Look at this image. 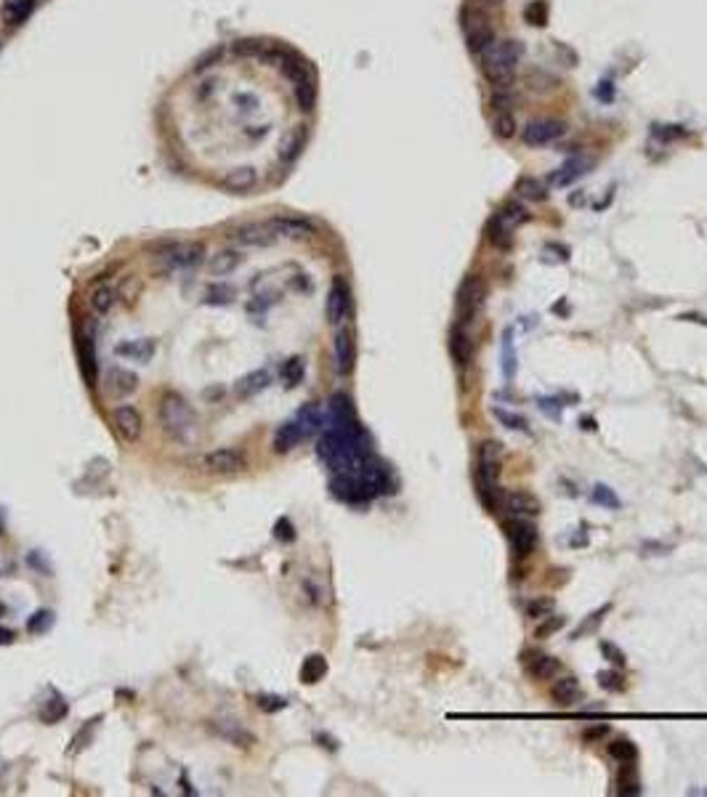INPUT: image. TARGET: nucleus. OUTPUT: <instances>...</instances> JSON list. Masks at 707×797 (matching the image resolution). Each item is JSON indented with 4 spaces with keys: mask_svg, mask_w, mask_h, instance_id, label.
Wrapping results in <instances>:
<instances>
[{
    "mask_svg": "<svg viewBox=\"0 0 707 797\" xmlns=\"http://www.w3.org/2000/svg\"><path fill=\"white\" fill-rule=\"evenodd\" d=\"M160 423L178 444H194L200 438V417L178 394H165L160 401Z\"/></svg>",
    "mask_w": 707,
    "mask_h": 797,
    "instance_id": "nucleus-1",
    "label": "nucleus"
},
{
    "mask_svg": "<svg viewBox=\"0 0 707 797\" xmlns=\"http://www.w3.org/2000/svg\"><path fill=\"white\" fill-rule=\"evenodd\" d=\"M524 45L519 40H494L487 51L481 53L484 75L492 80L494 88H508V82L516 75Z\"/></svg>",
    "mask_w": 707,
    "mask_h": 797,
    "instance_id": "nucleus-2",
    "label": "nucleus"
},
{
    "mask_svg": "<svg viewBox=\"0 0 707 797\" xmlns=\"http://www.w3.org/2000/svg\"><path fill=\"white\" fill-rule=\"evenodd\" d=\"M487 298V287L484 279L471 274L463 279V285L457 287V298H455V311H457V324H471L473 319L479 317L481 306Z\"/></svg>",
    "mask_w": 707,
    "mask_h": 797,
    "instance_id": "nucleus-3",
    "label": "nucleus"
},
{
    "mask_svg": "<svg viewBox=\"0 0 707 797\" xmlns=\"http://www.w3.org/2000/svg\"><path fill=\"white\" fill-rule=\"evenodd\" d=\"M202 468L208 473H215V476H231V473H240L248 468V457L237 447H221V450L208 452L202 457Z\"/></svg>",
    "mask_w": 707,
    "mask_h": 797,
    "instance_id": "nucleus-4",
    "label": "nucleus"
},
{
    "mask_svg": "<svg viewBox=\"0 0 707 797\" xmlns=\"http://www.w3.org/2000/svg\"><path fill=\"white\" fill-rule=\"evenodd\" d=\"M333 351H335V370H338V375H351V372H354V364H357V332H354V324H351V322L338 324Z\"/></svg>",
    "mask_w": 707,
    "mask_h": 797,
    "instance_id": "nucleus-5",
    "label": "nucleus"
},
{
    "mask_svg": "<svg viewBox=\"0 0 707 797\" xmlns=\"http://www.w3.org/2000/svg\"><path fill=\"white\" fill-rule=\"evenodd\" d=\"M564 136V122L553 117H540V120H529L521 131V138L527 146H545L550 141H556Z\"/></svg>",
    "mask_w": 707,
    "mask_h": 797,
    "instance_id": "nucleus-6",
    "label": "nucleus"
},
{
    "mask_svg": "<svg viewBox=\"0 0 707 797\" xmlns=\"http://www.w3.org/2000/svg\"><path fill=\"white\" fill-rule=\"evenodd\" d=\"M503 529H506L508 543H510L516 556L524 558L534 550V545H537V526H534L532 521H527V518H513V521H508Z\"/></svg>",
    "mask_w": 707,
    "mask_h": 797,
    "instance_id": "nucleus-7",
    "label": "nucleus"
},
{
    "mask_svg": "<svg viewBox=\"0 0 707 797\" xmlns=\"http://www.w3.org/2000/svg\"><path fill=\"white\" fill-rule=\"evenodd\" d=\"M112 425H115L117 436H120L122 441H128V444L138 441L141 433H144L141 412L136 410V407H131V404H120L117 410L112 412Z\"/></svg>",
    "mask_w": 707,
    "mask_h": 797,
    "instance_id": "nucleus-8",
    "label": "nucleus"
},
{
    "mask_svg": "<svg viewBox=\"0 0 707 797\" xmlns=\"http://www.w3.org/2000/svg\"><path fill=\"white\" fill-rule=\"evenodd\" d=\"M202 245L192 242V245H173L171 250H165L160 255L162 271H176V268H194L202 261Z\"/></svg>",
    "mask_w": 707,
    "mask_h": 797,
    "instance_id": "nucleus-9",
    "label": "nucleus"
},
{
    "mask_svg": "<svg viewBox=\"0 0 707 797\" xmlns=\"http://www.w3.org/2000/svg\"><path fill=\"white\" fill-rule=\"evenodd\" d=\"M351 317V292H348V285L343 279L338 277L333 282V287L327 292V319L330 324H343Z\"/></svg>",
    "mask_w": 707,
    "mask_h": 797,
    "instance_id": "nucleus-10",
    "label": "nucleus"
},
{
    "mask_svg": "<svg viewBox=\"0 0 707 797\" xmlns=\"http://www.w3.org/2000/svg\"><path fill=\"white\" fill-rule=\"evenodd\" d=\"M521 664H524V673L532 677V680H548V677H556L561 670V662L550 654H540V651H524L521 654Z\"/></svg>",
    "mask_w": 707,
    "mask_h": 797,
    "instance_id": "nucleus-11",
    "label": "nucleus"
},
{
    "mask_svg": "<svg viewBox=\"0 0 707 797\" xmlns=\"http://www.w3.org/2000/svg\"><path fill=\"white\" fill-rule=\"evenodd\" d=\"M516 229H519L516 221H513V218L500 208V210L490 218V224H487V239H490V245L497 247V250H508V247L513 245V234H516Z\"/></svg>",
    "mask_w": 707,
    "mask_h": 797,
    "instance_id": "nucleus-12",
    "label": "nucleus"
},
{
    "mask_svg": "<svg viewBox=\"0 0 707 797\" xmlns=\"http://www.w3.org/2000/svg\"><path fill=\"white\" fill-rule=\"evenodd\" d=\"M308 436H311V431L303 425V420H301L298 415H293L287 423H282L280 428H277V433H274V450L280 452V454H285V452L295 450L301 441H306Z\"/></svg>",
    "mask_w": 707,
    "mask_h": 797,
    "instance_id": "nucleus-13",
    "label": "nucleus"
},
{
    "mask_svg": "<svg viewBox=\"0 0 707 797\" xmlns=\"http://www.w3.org/2000/svg\"><path fill=\"white\" fill-rule=\"evenodd\" d=\"M466 35H468V48L473 53H484L494 43V32L487 16L481 11H473V16L466 22Z\"/></svg>",
    "mask_w": 707,
    "mask_h": 797,
    "instance_id": "nucleus-14",
    "label": "nucleus"
},
{
    "mask_svg": "<svg viewBox=\"0 0 707 797\" xmlns=\"http://www.w3.org/2000/svg\"><path fill=\"white\" fill-rule=\"evenodd\" d=\"M593 165H596V159L590 157V155H574V157L566 159L559 171L550 175V184L553 186L574 184L577 178H583V175H587V173L593 171Z\"/></svg>",
    "mask_w": 707,
    "mask_h": 797,
    "instance_id": "nucleus-15",
    "label": "nucleus"
},
{
    "mask_svg": "<svg viewBox=\"0 0 707 797\" xmlns=\"http://www.w3.org/2000/svg\"><path fill=\"white\" fill-rule=\"evenodd\" d=\"M500 465H503V452H500V444H497V441H481L476 481H497V476H500Z\"/></svg>",
    "mask_w": 707,
    "mask_h": 797,
    "instance_id": "nucleus-16",
    "label": "nucleus"
},
{
    "mask_svg": "<svg viewBox=\"0 0 707 797\" xmlns=\"http://www.w3.org/2000/svg\"><path fill=\"white\" fill-rule=\"evenodd\" d=\"M231 242H237V245H242V247H269L271 242H274V231L269 229V224H245L240 226V229H234L231 234Z\"/></svg>",
    "mask_w": 707,
    "mask_h": 797,
    "instance_id": "nucleus-17",
    "label": "nucleus"
},
{
    "mask_svg": "<svg viewBox=\"0 0 707 797\" xmlns=\"http://www.w3.org/2000/svg\"><path fill=\"white\" fill-rule=\"evenodd\" d=\"M450 354H452V361L457 364V370H466L471 364L473 343H471V335L466 332V324H455L452 332H450Z\"/></svg>",
    "mask_w": 707,
    "mask_h": 797,
    "instance_id": "nucleus-18",
    "label": "nucleus"
},
{
    "mask_svg": "<svg viewBox=\"0 0 707 797\" xmlns=\"http://www.w3.org/2000/svg\"><path fill=\"white\" fill-rule=\"evenodd\" d=\"M503 505L513 518H529L540 513V500L529 491H510L503 497Z\"/></svg>",
    "mask_w": 707,
    "mask_h": 797,
    "instance_id": "nucleus-19",
    "label": "nucleus"
},
{
    "mask_svg": "<svg viewBox=\"0 0 707 797\" xmlns=\"http://www.w3.org/2000/svg\"><path fill=\"white\" fill-rule=\"evenodd\" d=\"M269 229L274 231V237H287V239H303L314 234V226L308 224V221H303V218H287V215L269 221Z\"/></svg>",
    "mask_w": 707,
    "mask_h": 797,
    "instance_id": "nucleus-20",
    "label": "nucleus"
},
{
    "mask_svg": "<svg viewBox=\"0 0 707 797\" xmlns=\"http://www.w3.org/2000/svg\"><path fill=\"white\" fill-rule=\"evenodd\" d=\"M269 383H271V372H269V370L248 372L245 378H240V380L234 383V396H237V398H250V396H255V394H261V391H264Z\"/></svg>",
    "mask_w": 707,
    "mask_h": 797,
    "instance_id": "nucleus-21",
    "label": "nucleus"
},
{
    "mask_svg": "<svg viewBox=\"0 0 707 797\" xmlns=\"http://www.w3.org/2000/svg\"><path fill=\"white\" fill-rule=\"evenodd\" d=\"M617 792L622 797H636L641 795V779L636 760L630 763H620V773H617Z\"/></svg>",
    "mask_w": 707,
    "mask_h": 797,
    "instance_id": "nucleus-22",
    "label": "nucleus"
},
{
    "mask_svg": "<svg viewBox=\"0 0 707 797\" xmlns=\"http://www.w3.org/2000/svg\"><path fill=\"white\" fill-rule=\"evenodd\" d=\"M580 683H577V677L566 675V677H559L553 686H550V696H553V702L559 704V707H569V704H574L577 699H580Z\"/></svg>",
    "mask_w": 707,
    "mask_h": 797,
    "instance_id": "nucleus-23",
    "label": "nucleus"
},
{
    "mask_svg": "<svg viewBox=\"0 0 707 797\" xmlns=\"http://www.w3.org/2000/svg\"><path fill=\"white\" fill-rule=\"evenodd\" d=\"M240 264H242L240 250H218L215 255H210L208 268H210V274H213V277H227V274H231L234 268H240Z\"/></svg>",
    "mask_w": 707,
    "mask_h": 797,
    "instance_id": "nucleus-24",
    "label": "nucleus"
},
{
    "mask_svg": "<svg viewBox=\"0 0 707 797\" xmlns=\"http://www.w3.org/2000/svg\"><path fill=\"white\" fill-rule=\"evenodd\" d=\"M80 370H83V375H85V383L94 388L96 380H99V364H96L94 340H91V335H83L80 338Z\"/></svg>",
    "mask_w": 707,
    "mask_h": 797,
    "instance_id": "nucleus-25",
    "label": "nucleus"
},
{
    "mask_svg": "<svg viewBox=\"0 0 707 797\" xmlns=\"http://www.w3.org/2000/svg\"><path fill=\"white\" fill-rule=\"evenodd\" d=\"M109 385H112V394L117 396H131L136 388H138V375L131 370H122V367H115L109 372Z\"/></svg>",
    "mask_w": 707,
    "mask_h": 797,
    "instance_id": "nucleus-26",
    "label": "nucleus"
},
{
    "mask_svg": "<svg viewBox=\"0 0 707 797\" xmlns=\"http://www.w3.org/2000/svg\"><path fill=\"white\" fill-rule=\"evenodd\" d=\"M324 675H327V659H324L322 654H308L306 659H303V664H301V680H303L306 686H314V683H320Z\"/></svg>",
    "mask_w": 707,
    "mask_h": 797,
    "instance_id": "nucleus-27",
    "label": "nucleus"
},
{
    "mask_svg": "<svg viewBox=\"0 0 707 797\" xmlns=\"http://www.w3.org/2000/svg\"><path fill=\"white\" fill-rule=\"evenodd\" d=\"M32 6H35V0H3V19H6V24H22L29 16V11H32Z\"/></svg>",
    "mask_w": 707,
    "mask_h": 797,
    "instance_id": "nucleus-28",
    "label": "nucleus"
},
{
    "mask_svg": "<svg viewBox=\"0 0 707 797\" xmlns=\"http://www.w3.org/2000/svg\"><path fill=\"white\" fill-rule=\"evenodd\" d=\"M115 298H117V292L112 290V285H99L91 292V308L104 317V314H109V308L115 306Z\"/></svg>",
    "mask_w": 707,
    "mask_h": 797,
    "instance_id": "nucleus-29",
    "label": "nucleus"
},
{
    "mask_svg": "<svg viewBox=\"0 0 707 797\" xmlns=\"http://www.w3.org/2000/svg\"><path fill=\"white\" fill-rule=\"evenodd\" d=\"M117 357H131V359H141V361H147L152 354H155V343L152 340H134V343H120L117 348Z\"/></svg>",
    "mask_w": 707,
    "mask_h": 797,
    "instance_id": "nucleus-30",
    "label": "nucleus"
},
{
    "mask_svg": "<svg viewBox=\"0 0 707 797\" xmlns=\"http://www.w3.org/2000/svg\"><path fill=\"white\" fill-rule=\"evenodd\" d=\"M227 186L231 192H248L255 186V171L253 168H237L227 175Z\"/></svg>",
    "mask_w": 707,
    "mask_h": 797,
    "instance_id": "nucleus-31",
    "label": "nucleus"
},
{
    "mask_svg": "<svg viewBox=\"0 0 707 797\" xmlns=\"http://www.w3.org/2000/svg\"><path fill=\"white\" fill-rule=\"evenodd\" d=\"M609 755H612L617 763H630V760L638 757V749H636V744L630 742V739H614V742L609 744Z\"/></svg>",
    "mask_w": 707,
    "mask_h": 797,
    "instance_id": "nucleus-32",
    "label": "nucleus"
},
{
    "mask_svg": "<svg viewBox=\"0 0 707 797\" xmlns=\"http://www.w3.org/2000/svg\"><path fill=\"white\" fill-rule=\"evenodd\" d=\"M234 301V287H229V285H210L208 290H205V303L210 306H227Z\"/></svg>",
    "mask_w": 707,
    "mask_h": 797,
    "instance_id": "nucleus-33",
    "label": "nucleus"
},
{
    "mask_svg": "<svg viewBox=\"0 0 707 797\" xmlns=\"http://www.w3.org/2000/svg\"><path fill=\"white\" fill-rule=\"evenodd\" d=\"M282 380H285V385L287 388H293V385H298L301 380H303V359H287L285 361V367H282Z\"/></svg>",
    "mask_w": 707,
    "mask_h": 797,
    "instance_id": "nucleus-34",
    "label": "nucleus"
},
{
    "mask_svg": "<svg viewBox=\"0 0 707 797\" xmlns=\"http://www.w3.org/2000/svg\"><path fill=\"white\" fill-rule=\"evenodd\" d=\"M117 295H120L122 303L134 306L136 301H138V295H141V279L134 277V274H131V277H125L120 282V292H117Z\"/></svg>",
    "mask_w": 707,
    "mask_h": 797,
    "instance_id": "nucleus-35",
    "label": "nucleus"
},
{
    "mask_svg": "<svg viewBox=\"0 0 707 797\" xmlns=\"http://www.w3.org/2000/svg\"><path fill=\"white\" fill-rule=\"evenodd\" d=\"M215 731H218L221 736L231 739L234 744H240V747H250V744L255 742L253 736H250L248 731H242L240 726H224V723H215Z\"/></svg>",
    "mask_w": 707,
    "mask_h": 797,
    "instance_id": "nucleus-36",
    "label": "nucleus"
},
{
    "mask_svg": "<svg viewBox=\"0 0 707 797\" xmlns=\"http://www.w3.org/2000/svg\"><path fill=\"white\" fill-rule=\"evenodd\" d=\"M564 627V617H556V614H548L543 619H537V627H534V638H550L553 633H559Z\"/></svg>",
    "mask_w": 707,
    "mask_h": 797,
    "instance_id": "nucleus-37",
    "label": "nucleus"
},
{
    "mask_svg": "<svg viewBox=\"0 0 707 797\" xmlns=\"http://www.w3.org/2000/svg\"><path fill=\"white\" fill-rule=\"evenodd\" d=\"M301 146H303V133H290V136L285 138V144H282L280 157L285 159V162H293V159L301 155Z\"/></svg>",
    "mask_w": 707,
    "mask_h": 797,
    "instance_id": "nucleus-38",
    "label": "nucleus"
},
{
    "mask_svg": "<svg viewBox=\"0 0 707 797\" xmlns=\"http://www.w3.org/2000/svg\"><path fill=\"white\" fill-rule=\"evenodd\" d=\"M494 131L500 138H510L516 133V122L510 117V109H497V117H494Z\"/></svg>",
    "mask_w": 707,
    "mask_h": 797,
    "instance_id": "nucleus-39",
    "label": "nucleus"
},
{
    "mask_svg": "<svg viewBox=\"0 0 707 797\" xmlns=\"http://www.w3.org/2000/svg\"><path fill=\"white\" fill-rule=\"evenodd\" d=\"M510 335H513V330H506V335H503V372H506V380H510V378H513V370H516V357H513Z\"/></svg>",
    "mask_w": 707,
    "mask_h": 797,
    "instance_id": "nucleus-40",
    "label": "nucleus"
},
{
    "mask_svg": "<svg viewBox=\"0 0 707 797\" xmlns=\"http://www.w3.org/2000/svg\"><path fill=\"white\" fill-rule=\"evenodd\" d=\"M593 503L604 505V508H609V510H617V508H620V497H617L614 489H609V487L596 484V487H593Z\"/></svg>",
    "mask_w": 707,
    "mask_h": 797,
    "instance_id": "nucleus-41",
    "label": "nucleus"
},
{
    "mask_svg": "<svg viewBox=\"0 0 707 797\" xmlns=\"http://www.w3.org/2000/svg\"><path fill=\"white\" fill-rule=\"evenodd\" d=\"M548 614H553V601H550V598H534V601L527 603V617L543 619Z\"/></svg>",
    "mask_w": 707,
    "mask_h": 797,
    "instance_id": "nucleus-42",
    "label": "nucleus"
},
{
    "mask_svg": "<svg viewBox=\"0 0 707 797\" xmlns=\"http://www.w3.org/2000/svg\"><path fill=\"white\" fill-rule=\"evenodd\" d=\"M494 417L500 420V423L506 425V428H513V431H529V425H527V420L524 417H519V415H513V412H506L500 410V407H494Z\"/></svg>",
    "mask_w": 707,
    "mask_h": 797,
    "instance_id": "nucleus-43",
    "label": "nucleus"
},
{
    "mask_svg": "<svg viewBox=\"0 0 707 797\" xmlns=\"http://www.w3.org/2000/svg\"><path fill=\"white\" fill-rule=\"evenodd\" d=\"M519 192L527 199H545L548 197L545 186L540 184V181H534V178H521V181H519Z\"/></svg>",
    "mask_w": 707,
    "mask_h": 797,
    "instance_id": "nucleus-44",
    "label": "nucleus"
},
{
    "mask_svg": "<svg viewBox=\"0 0 707 797\" xmlns=\"http://www.w3.org/2000/svg\"><path fill=\"white\" fill-rule=\"evenodd\" d=\"M64 715H67V704H64V699H51V702L41 710V717L45 720V723H56L59 717H64Z\"/></svg>",
    "mask_w": 707,
    "mask_h": 797,
    "instance_id": "nucleus-45",
    "label": "nucleus"
},
{
    "mask_svg": "<svg viewBox=\"0 0 707 797\" xmlns=\"http://www.w3.org/2000/svg\"><path fill=\"white\" fill-rule=\"evenodd\" d=\"M599 686L606 691H622L625 689V680H622V675L617 670H604V673H599Z\"/></svg>",
    "mask_w": 707,
    "mask_h": 797,
    "instance_id": "nucleus-46",
    "label": "nucleus"
},
{
    "mask_svg": "<svg viewBox=\"0 0 707 797\" xmlns=\"http://www.w3.org/2000/svg\"><path fill=\"white\" fill-rule=\"evenodd\" d=\"M51 624H54V614H51V611H35L32 619L27 622V630L29 633H43V630H48Z\"/></svg>",
    "mask_w": 707,
    "mask_h": 797,
    "instance_id": "nucleus-47",
    "label": "nucleus"
},
{
    "mask_svg": "<svg viewBox=\"0 0 707 797\" xmlns=\"http://www.w3.org/2000/svg\"><path fill=\"white\" fill-rule=\"evenodd\" d=\"M612 609V606H604V609H599V611H593V614H590V617H587L585 622L580 624V627H577V630H574V636L572 638H580V636H585V633H590V630H593V627H596V624L601 622V619H604V614H606V611Z\"/></svg>",
    "mask_w": 707,
    "mask_h": 797,
    "instance_id": "nucleus-48",
    "label": "nucleus"
},
{
    "mask_svg": "<svg viewBox=\"0 0 707 797\" xmlns=\"http://www.w3.org/2000/svg\"><path fill=\"white\" fill-rule=\"evenodd\" d=\"M652 136L667 144V141H676V138H680V136H683V131H678V125H654Z\"/></svg>",
    "mask_w": 707,
    "mask_h": 797,
    "instance_id": "nucleus-49",
    "label": "nucleus"
},
{
    "mask_svg": "<svg viewBox=\"0 0 707 797\" xmlns=\"http://www.w3.org/2000/svg\"><path fill=\"white\" fill-rule=\"evenodd\" d=\"M601 651H604V656H606V659H609L612 664H617V667H620V664H625V654L617 649L614 643H606V640H601Z\"/></svg>",
    "mask_w": 707,
    "mask_h": 797,
    "instance_id": "nucleus-50",
    "label": "nucleus"
},
{
    "mask_svg": "<svg viewBox=\"0 0 707 797\" xmlns=\"http://www.w3.org/2000/svg\"><path fill=\"white\" fill-rule=\"evenodd\" d=\"M545 3L540 0V3H532L529 8H527V19L532 22V24H545Z\"/></svg>",
    "mask_w": 707,
    "mask_h": 797,
    "instance_id": "nucleus-51",
    "label": "nucleus"
},
{
    "mask_svg": "<svg viewBox=\"0 0 707 797\" xmlns=\"http://www.w3.org/2000/svg\"><path fill=\"white\" fill-rule=\"evenodd\" d=\"M285 699L282 696H258V707L264 710V712H277V710H282L285 707Z\"/></svg>",
    "mask_w": 707,
    "mask_h": 797,
    "instance_id": "nucleus-52",
    "label": "nucleus"
},
{
    "mask_svg": "<svg viewBox=\"0 0 707 797\" xmlns=\"http://www.w3.org/2000/svg\"><path fill=\"white\" fill-rule=\"evenodd\" d=\"M274 537H277V540H285V543L295 540L293 526H290V521H287V518H280V521H277V526H274Z\"/></svg>",
    "mask_w": 707,
    "mask_h": 797,
    "instance_id": "nucleus-53",
    "label": "nucleus"
},
{
    "mask_svg": "<svg viewBox=\"0 0 707 797\" xmlns=\"http://www.w3.org/2000/svg\"><path fill=\"white\" fill-rule=\"evenodd\" d=\"M606 733H609V728H606V726H593V728L583 731V739H585V742H596V739L606 736Z\"/></svg>",
    "mask_w": 707,
    "mask_h": 797,
    "instance_id": "nucleus-54",
    "label": "nucleus"
},
{
    "mask_svg": "<svg viewBox=\"0 0 707 797\" xmlns=\"http://www.w3.org/2000/svg\"><path fill=\"white\" fill-rule=\"evenodd\" d=\"M11 640H14V633L0 627V646H6V643H11Z\"/></svg>",
    "mask_w": 707,
    "mask_h": 797,
    "instance_id": "nucleus-55",
    "label": "nucleus"
}]
</instances>
